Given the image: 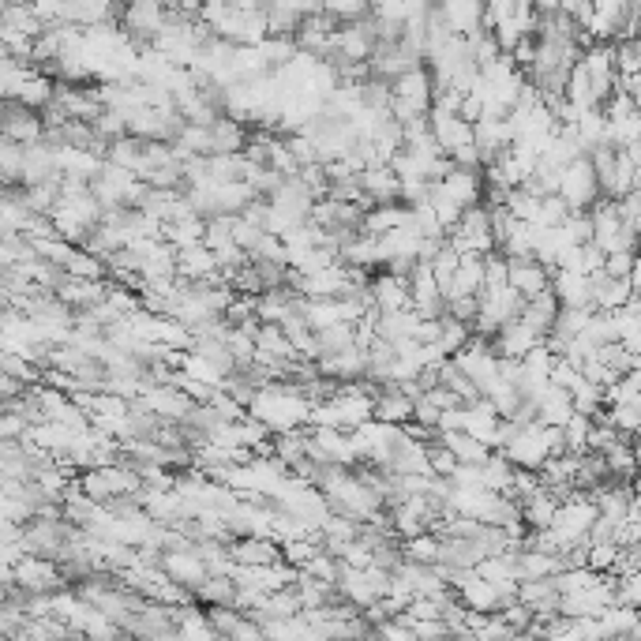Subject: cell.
I'll use <instances>...</instances> for the list:
<instances>
[{"mask_svg": "<svg viewBox=\"0 0 641 641\" xmlns=\"http://www.w3.org/2000/svg\"><path fill=\"white\" fill-rule=\"evenodd\" d=\"M435 439H439V443H443L458 462L480 465V462H488V458H492V447H488V443H480V439H473V435L462 432V428H454V432H435Z\"/></svg>", "mask_w": 641, "mask_h": 641, "instance_id": "cb8c5ba5", "label": "cell"}, {"mask_svg": "<svg viewBox=\"0 0 641 641\" xmlns=\"http://www.w3.org/2000/svg\"><path fill=\"white\" fill-rule=\"evenodd\" d=\"M514 139H510V128L503 117H480L473 120V147L480 150V162L488 165L495 154H503Z\"/></svg>", "mask_w": 641, "mask_h": 641, "instance_id": "e0dca14e", "label": "cell"}, {"mask_svg": "<svg viewBox=\"0 0 641 641\" xmlns=\"http://www.w3.org/2000/svg\"><path fill=\"white\" fill-rule=\"evenodd\" d=\"M552 364H555V353L548 349L544 342H537L529 353L522 357V368L525 372H533V375H540V379H548V372H552Z\"/></svg>", "mask_w": 641, "mask_h": 641, "instance_id": "ab89813d", "label": "cell"}, {"mask_svg": "<svg viewBox=\"0 0 641 641\" xmlns=\"http://www.w3.org/2000/svg\"><path fill=\"white\" fill-rule=\"evenodd\" d=\"M447 158L454 165H462V169H480V165H484V162H480V150L473 147V139H469V143H462V147H454Z\"/></svg>", "mask_w": 641, "mask_h": 641, "instance_id": "f6af8a7d", "label": "cell"}, {"mask_svg": "<svg viewBox=\"0 0 641 641\" xmlns=\"http://www.w3.org/2000/svg\"><path fill=\"white\" fill-rule=\"evenodd\" d=\"M428 465H432L435 477H450V473H454V465H458V458H454L439 439H432V443H428Z\"/></svg>", "mask_w": 641, "mask_h": 641, "instance_id": "b9f144b4", "label": "cell"}, {"mask_svg": "<svg viewBox=\"0 0 641 641\" xmlns=\"http://www.w3.org/2000/svg\"><path fill=\"white\" fill-rule=\"evenodd\" d=\"M372 417L383 420V424H398V428H402L405 420L413 417V398H405L394 383H375Z\"/></svg>", "mask_w": 641, "mask_h": 641, "instance_id": "2e32d148", "label": "cell"}, {"mask_svg": "<svg viewBox=\"0 0 641 641\" xmlns=\"http://www.w3.org/2000/svg\"><path fill=\"white\" fill-rule=\"evenodd\" d=\"M567 394H570V405H574L578 413H589V417L604 405V387L593 383V379H585V375H578V379L570 383Z\"/></svg>", "mask_w": 641, "mask_h": 641, "instance_id": "83f0119b", "label": "cell"}, {"mask_svg": "<svg viewBox=\"0 0 641 641\" xmlns=\"http://www.w3.org/2000/svg\"><path fill=\"white\" fill-rule=\"evenodd\" d=\"M225 4H233L237 12H252V8H259V0H225Z\"/></svg>", "mask_w": 641, "mask_h": 641, "instance_id": "681fc988", "label": "cell"}, {"mask_svg": "<svg viewBox=\"0 0 641 641\" xmlns=\"http://www.w3.org/2000/svg\"><path fill=\"white\" fill-rule=\"evenodd\" d=\"M357 177H360V188L368 192V199H372V203H402V199H398V192H402V180H398V173H394L387 162H383V165H364Z\"/></svg>", "mask_w": 641, "mask_h": 641, "instance_id": "d6986e66", "label": "cell"}, {"mask_svg": "<svg viewBox=\"0 0 641 641\" xmlns=\"http://www.w3.org/2000/svg\"><path fill=\"white\" fill-rule=\"evenodd\" d=\"M12 582L23 589V593H57L64 589V570H60L57 559L49 555H34V552H19L12 563Z\"/></svg>", "mask_w": 641, "mask_h": 641, "instance_id": "7a4b0ae2", "label": "cell"}, {"mask_svg": "<svg viewBox=\"0 0 641 641\" xmlns=\"http://www.w3.org/2000/svg\"><path fill=\"white\" fill-rule=\"evenodd\" d=\"M600 270H604V252L589 240V244H582V274L593 278V274H600Z\"/></svg>", "mask_w": 641, "mask_h": 641, "instance_id": "bcb514c9", "label": "cell"}, {"mask_svg": "<svg viewBox=\"0 0 641 641\" xmlns=\"http://www.w3.org/2000/svg\"><path fill=\"white\" fill-rule=\"evenodd\" d=\"M368 300H372L379 312H402L409 308V282H405V274H375L368 278Z\"/></svg>", "mask_w": 641, "mask_h": 641, "instance_id": "30bf717a", "label": "cell"}, {"mask_svg": "<svg viewBox=\"0 0 641 641\" xmlns=\"http://www.w3.org/2000/svg\"><path fill=\"white\" fill-rule=\"evenodd\" d=\"M578 364H570L567 357H555V364H552V372H548V383H555V387H563V390H570V383L578 379Z\"/></svg>", "mask_w": 641, "mask_h": 641, "instance_id": "ee69618b", "label": "cell"}, {"mask_svg": "<svg viewBox=\"0 0 641 641\" xmlns=\"http://www.w3.org/2000/svg\"><path fill=\"white\" fill-rule=\"evenodd\" d=\"M338 570H342V559H338V555H330V552H323V548H319V552H315L312 559L304 563V574H312V578H319V582H327V585L338 582Z\"/></svg>", "mask_w": 641, "mask_h": 641, "instance_id": "8d00e7d4", "label": "cell"}, {"mask_svg": "<svg viewBox=\"0 0 641 641\" xmlns=\"http://www.w3.org/2000/svg\"><path fill=\"white\" fill-rule=\"evenodd\" d=\"M64 274L68 278H102L105 263L94 252H87V248H72V255L64 259Z\"/></svg>", "mask_w": 641, "mask_h": 641, "instance_id": "836d02e7", "label": "cell"}, {"mask_svg": "<svg viewBox=\"0 0 641 641\" xmlns=\"http://www.w3.org/2000/svg\"><path fill=\"white\" fill-rule=\"evenodd\" d=\"M252 338H255V353H263V357H282V360L297 357L289 338H285L282 323H255Z\"/></svg>", "mask_w": 641, "mask_h": 641, "instance_id": "484cf974", "label": "cell"}, {"mask_svg": "<svg viewBox=\"0 0 641 641\" xmlns=\"http://www.w3.org/2000/svg\"><path fill=\"white\" fill-rule=\"evenodd\" d=\"M225 349H229V357H233V364H252L255 357V338L248 327H229L225 330Z\"/></svg>", "mask_w": 641, "mask_h": 641, "instance_id": "e575fe53", "label": "cell"}, {"mask_svg": "<svg viewBox=\"0 0 641 641\" xmlns=\"http://www.w3.org/2000/svg\"><path fill=\"white\" fill-rule=\"evenodd\" d=\"M53 297L60 304H68L72 312H87V308H94L105 297V282L102 278H68L64 274V282L53 289Z\"/></svg>", "mask_w": 641, "mask_h": 641, "instance_id": "ac0fdd59", "label": "cell"}, {"mask_svg": "<svg viewBox=\"0 0 641 641\" xmlns=\"http://www.w3.org/2000/svg\"><path fill=\"white\" fill-rule=\"evenodd\" d=\"M548 289L555 293V300L563 308H593V278L582 270H552V282Z\"/></svg>", "mask_w": 641, "mask_h": 641, "instance_id": "ba28073f", "label": "cell"}, {"mask_svg": "<svg viewBox=\"0 0 641 641\" xmlns=\"http://www.w3.org/2000/svg\"><path fill=\"white\" fill-rule=\"evenodd\" d=\"M19 199H23V207H27L30 214H49L53 203H57V180H38V184H27Z\"/></svg>", "mask_w": 641, "mask_h": 641, "instance_id": "d6a6232c", "label": "cell"}, {"mask_svg": "<svg viewBox=\"0 0 641 641\" xmlns=\"http://www.w3.org/2000/svg\"><path fill=\"white\" fill-rule=\"evenodd\" d=\"M439 192L454 199L458 207H473L480 203V192H484V177H480V169H462V165H450L447 177L439 180Z\"/></svg>", "mask_w": 641, "mask_h": 641, "instance_id": "5bb4252c", "label": "cell"}, {"mask_svg": "<svg viewBox=\"0 0 641 641\" xmlns=\"http://www.w3.org/2000/svg\"><path fill=\"white\" fill-rule=\"evenodd\" d=\"M53 79L42 72H23L19 79H15V87L8 98H15L19 105H30V109H42L45 102H53Z\"/></svg>", "mask_w": 641, "mask_h": 641, "instance_id": "603a6c76", "label": "cell"}, {"mask_svg": "<svg viewBox=\"0 0 641 641\" xmlns=\"http://www.w3.org/2000/svg\"><path fill=\"white\" fill-rule=\"evenodd\" d=\"M120 30L135 38V42H154L162 27L173 19V12L165 8L162 0H120Z\"/></svg>", "mask_w": 641, "mask_h": 641, "instance_id": "3957f363", "label": "cell"}, {"mask_svg": "<svg viewBox=\"0 0 641 641\" xmlns=\"http://www.w3.org/2000/svg\"><path fill=\"white\" fill-rule=\"evenodd\" d=\"M495 450H499L510 465H522V469H540L544 458H548V447H544V435H540L537 420H533V424H514V432Z\"/></svg>", "mask_w": 641, "mask_h": 641, "instance_id": "5b68a950", "label": "cell"}, {"mask_svg": "<svg viewBox=\"0 0 641 641\" xmlns=\"http://www.w3.org/2000/svg\"><path fill=\"white\" fill-rule=\"evenodd\" d=\"M390 94L394 98H405V102H413L420 113H428L432 109V72H428V64H417V68H409V72L394 75L390 79Z\"/></svg>", "mask_w": 641, "mask_h": 641, "instance_id": "9c48e42d", "label": "cell"}, {"mask_svg": "<svg viewBox=\"0 0 641 641\" xmlns=\"http://www.w3.org/2000/svg\"><path fill=\"white\" fill-rule=\"evenodd\" d=\"M0 135L4 139H12L19 147H27V143H38L45 139V128H42V117H38V109H30V105H19L12 102H0Z\"/></svg>", "mask_w": 641, "mask_h": 641, "instance_id": "8992f818", "label": "cell"}, {"mask_svg": "<svg viewBox=\"0 0 641 641\" xmlns=\"http://www.w3.org/2000/svg\"><path fill=\"white\" fill-rule=\"evenodd\" d=\"M630 297H638V270H634L630 278H608L604 270L593 274V308L615 312V308H623Z\"/></svg>", "mask_w": 641, "mask_h": 641, "instance_id": "7c38bea8", "label": "cell"}, {"mask_svg": "<svg viewBox=\"0 0 641 641\" xmlns=\"http://www.w3.org/2000/svg\"><path fill=\"white\" fill-rule=\"evenodd\" d=\"M402 555L409 559V563H424V567H432L435 559H439V533L424 529V533H417V537L402 540Z\"/></svg>", "mask_w": 641, "mask_h": 641, "instance_id": "f1b7e54d", "label": "cell"}, {"mask_svg": "<svg viewBox=\"0 0 641 641\" xmlns=\"http://www.w3.org/2000/svg\"><path fill=\"white\" fill-rule=\"evenodd\" d=\"M533 8H537V15H544V12H559V0H533Z\"/></svg>", "mask_w": 641, "mask_h": 641, "instance_id": "c3c4849f", "label": "cell"}, {"mask_svg": "<svg viewBox=\"0 0 641 641\" xmlns=\"http://www.w3.org/2000/svg\"><path fill=\"white\" fill-rule=\"evenodd\" d=\"M428 128H432L435 143L443 154H450L454 147H462L473 139V124L462 113H447V109H428Z\"/></svg>", "mask_w": 641, "mask_h": 641, "instance_id": "8fae6325", "label": "cell"}, {"mask_svg": "<svg viewBox=\"0 0 641 641\" xmlns=\"http://www.w3.org/2000/svg\"><path fill=\"white\" fill-rule=\"evenodd\" d=\"M555 315H559V300H555L552 289H540V293H533V297L522 300V312H518V319H525L529 327L537 330L540 338L552 330Z\"/></svg>", "mask_w": 641, "mask_h": 641, "instance_id": "44dd1931", "label": "cell"}, {"mask_svg": "<svg viewBox=\"0 0 641 641\" xmlns=\"http://www.w3.org/2000/svg\"><path fill=\"white\" fill-rule=\"evenodd\" d=\"M548 282H552V270L544 267V263H537L533 255H514V259H507V285H514L522 297H533L540 289H548Z\"/></svg>", "mask_w": 641, "mask_h": 641, "instance_id": "4fadbf2b", "label": "cell"}, {"mask_svg": "<svg viewBox=\"0 0 641 641\" xmlns=\"http://www.w3.org/2000/svg\"><path fill=\"white\" fill-rule=\"evenodd\" d=\"M218 270L214 263V252L207 244H188V248H177V278L180 282H203Z\"/></svg>", "mask_w": 641, "mask_h": 641, "instance_id": "ffe728a7", "label": "cell"}, {"mask_svg": "<svg viewBox=\"0 0 641 641\" xmlns=\"http://www.w3.org/2000/svg\"><path fill=\"white\" fill-rule=\"evenodd\" d=\"M285 244H282V237L278 233H259V240L252 244V252H248V259H270V263H285Z\"/></svg>", "mask_w": 641, "mask_h": 641, "instance_id": "f35d334b", "label": "cell"}, {"mask_svg": "<svg viewBox=\"0 0 641 641\" xmlns=\"http://www.w3.org/2000/svg\"><path fill=\"white\" fill-rule=\"evenodd\" d=\"M308 409H312V398H308L297 383H289V379L263 383V387L252 394V402H248V413H252L255 420H263L270 428V435L308 424Z\"/></svg>", "mask_w": 641, "mask_h": 641, "instance_id": "6da1fadb", "label": "cell"}, {"mask_svg": "<svg viewBox=\"0 0 641 641\" xmlns=\"http://www.w3.org/2000/svg\"><path fill=\"white\" fill-rule=\"evenodd\" d=\"M34 15L42 19V27H53V23H64V0H30Z\"/></svg>", "mask_w": 641, "mask_h": 641, "instance_id": "7bdbcfd3", "label": "cell"}, {"mask_svg": "<svg viewBox=\"0 0 641 641\" xmlns=\"http://www.w3.org/2000/svg\"><path fill=\"white\" fill-rule=\"evenodd\" d=\"M570 214V207L563 203V195L559 192H548V195H540V203H537V214H533V225H559L563 218Z\"/></svg>", "mask_w": 641, "mask_h": 641, "instance_id": "d590c367", "label": "cell"}, {"mask_svg": "<svg viewBox=\"0 0 641 641\" xmlns=\"http://www.w3.org/2000/svg\"><path fill=\"white\" fill-rule=\"evenodd\" d=\"M353 338H357V327H353V323H330V327L315 330L319 357H323V353H342V349L353 345Z\"/></svg>", "mask_w": 641, "mask_h": 641, "instance_id": "4dcf8cb0", "label": "cell"}, {"mask_svg": "<svg viewBox=\"0 0 641 641\" xmlns=\"http://www.w3.org/2000/svg\"><path fill=\"white\" fill-rule=\"evenodd\" d=\"M510 473H514V465H510L499 450H492V458H488V462H480V484H484L488 492L507 495L510 492Z\"/></svg>", "mask_w": 641, "mask_h": 641, "instance_id": "4316f807", "label": "cell"}, {"mask_svg": "<svg viewBox=\"0 0 641 641\" xmlns=\"http://www.w3.org/2000/svg\"><path fill=\"white\" fill-rule=\"evenodd\" d=\"M180 368L192 375V379H199V383H207V387H222V379H225L222 364H214V360L203 357V353H195V349L184 353V364H180Z\"/></svg>", "mask_w": 641, "mask_h": 641, "instance_id": "f546056e", "label": "cell"}, {"mask_svg": "<svg viewBox=\"0 0 641 641\" xmlns=\"http://www.w3.org/2000/svg\"><path fill=\"white\" fill-rule=\"evenodd\" d=\"M615 604H623V608H638L641 604V570L615 574Z\"/></svg>", "mask_w": 641, "mask_h": 641, "instance_id": "74e56055", "label": "cell"}, {"mask_svg": "<svg viewBox=\"0 0 641 641\" xmlns=\"http://www.w3.org/2000/svg\"><path fill=\"white\" fill-rule=\"evenodd\" d=\"M23 390H27V383H23V379H15V375L0 372V402H15V398H19Z\"/></svg>", "mask_w": 641, "mask_h": 641, "instance_id": "7dc6e473", "label": "cell"}, {"mask_svg": "<svg viewBox=\"0 0 641 641\" xmlns=\"http://www.w3.org/2000/svg\"><path fill=\"white\" fill-rule=\"evenodd\" d=\"M0 12H4V0H0Z\"/></svg>", "mask_w": 641, "mask_h": 641, "instance_id": "f907efd6", "label": "cell"}, {"mask_svg": "<svg viewBox=\"0 0 641 641\" xmlns=\"http://www.w3.org/2000/svg\"><path fill=\"white\" fill-rule=\"evenodd\" d=\"M638 270V252H608L604 255V274L608 278H630Z\"/></svg>", "mask_w": 641, "mask_h": 641, "instance_id": "60d3db41", "label": "cell"}, {"mask_svg": "<svg viewBox=\"0 0 641 641\" xmlns=\"http://www.w3.org/2000/svg\"><path fill=\"white\" fill-rule=\"evenodd\" d=\"M469 323H462V319H450V315H439V338H435V345L447 353V357H454L458 349H462L465 342H469Z\"/></svg>", "mask_w": 641, "mask_h": 641, "instance_id": "1f68e13d", "label": "cell"}, {"mask_svg": "<svg viewBox=\"0 0 641 641\" xmlns=\"http://www.w3.org/2000/svg\"><path fill=\"white\" fill-rule=\"evenodd\" d=\"M338 259H342L345 267L375 270L379 267V240H375L372 233H353V237L338 248Z\"/></svg>", "mask_w": 641, "mask_h": 641, "instance_id": "d4e9b609", "label": "cell"}, {"mask_svg": "<svg viewBox=\"0 0 641 641\" xmlns=\"http://www.w3.org/2000/svg\"><path fill=\"white\" fill-rule=\"evenodd\" d=\"M555 192L563 195V203H567L570 210H589L593 203H597L600 184H597V173H593V165H589L585 154H578L574 162L563 165Z\"/></svg>", "mask_w": 641, "mask_h": 641, "instance_id": "277c9868", "label": "cell"}, {"mask_svg": "<svg viewBox=\"0 0 641 641\" xmlns=\"http://www.w3.org/2000/svg\"><path fill=\"white\" fill-rule=\"evenodd\" d=\"M540 342V334L525 319H510V323H503V327L492 334V349L499 353V357H514L522 360L533 345Z\"/></svg>", "mask_w": 641, "mask_h": 641, "instance_id": "9a60e30c", "label": "cell"}, {"mask_svg": "<svg viewBox=\"0 0 641 641\" xmlns=\"http://www.w3.org/2000/svg\"><path fill=\"white\" fill-rule=\"evenodd\" d=\"M158 567L165 570V578H173V582L184 585V589H192V593H195V585L210 574L207 563H203V555L195 552V544H184V548H165V552L158 555Z\"/></svg>", "mask_w": 641, "mask_h": 641, "instance_id": "52a82bcc", "label": "cell"}, {"mask_svg": "<svg viewBox=\"0 0 641 641\" xmlns=\"http://www.w3.org/2000/svg\"><path fill=\"white\" fill-rule=\"evenodd\" d=\"M210 128V154H240L244 150V143H248V124H240V120L233 117H218L214 124H207Z\"/></svg>", "mask_w": 641, "mask_h": 641, "instance_id": "7402d4cb", "label": "cell"}]
</instances>
